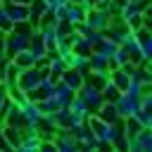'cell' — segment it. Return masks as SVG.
I'll use <instances>...</instances> for the list:
<instances>
[{"label": "cell", "instance_id": "cell-1", "mask_svg": "<svg viewBox=\"0 0 152 152\" xmlns=\"http://www.w3.org/2000/svg\"><path fill=\"white\" fill-rule=\"evenodd\" d=\"M104 100H119V88L114 86V83H109V86H104Z\"/></svg>", "mask_w": 152, "mask_h": 152}, {"label": "cell", "instance_id": "cell-2", "mask_svg": "<svg viewBox=\"0 0 152 152\" xmlns=\"http://www.w3.org/2000/svg\"><path fill=\"white\" fill-rule=\"evenodd\" d=\"M66 83L69 88H81V76L76 71H66Z\"/></svg>", "mask_w": 152, "mask_h": 152}, {"label": "cell", "instance_id": "cell-3", "mask_svg": "<svg viewBox=\"0 0 152 152\" xmlns=\"http://www.w3.org/2000/svg\"><path fill=\"white\" fill-rule=\"evenodd\" d=\"M69 19L71 21H81V10H71L69 12Z\"/></svg>", "mask_w": 152, "mask_h": 152}]
</instances>
